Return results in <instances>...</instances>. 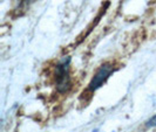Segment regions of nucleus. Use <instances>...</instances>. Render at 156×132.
<instances>
[{
  "mask_svg": "<svg viewBox=\"0 0 156 132\" xmlns=\"http://www.w3.org/2000/svg\"><path fill=\"white\" fill-rule=\"evenodd\" d=\"M147 126H149V127H156V115L151 117L147 122Z\"/></svg>",
  "mask_w": 156,
  "mask_h": 132,
  "instance_id": "obj_3",
  "label": "nucleus"
},
{
  "mask_svg": "<svg viewBox=\"0 0 156 132\" xmlns=\"http://www.w3.org/2000/svg\"><path fill=\"white\" fill-rule=\"evenodd\" d=\"M113 66L109 64V63H106L100 67V69L96 71V74L94 75V77L92 78L89 86H88V91H95L96 89H99L100 86L107 81V78L110 76V74L113 73Z\"/></svg>",
  "mask_w": 156,
  "mask_h": 132,
  "instance_id": "obj_2",
  "label": "nucleus"
},
{
  "mask_svg": "<svg viewBox=\"0 0 156 132\" xmlns=\"http://www.w3.org/2000/svg\"><path fill=\"white\" fill-rule=\"evenodd\" d=\"M69 57L63 59L56 66V89L59 93H67L70 88L69 77Z\"/></svg>",
  "mask_w": 156,
  "mask_h": 132,
  "instance_id": "obj_1",
  "label": "nucleus"
}]
</instances>
